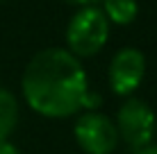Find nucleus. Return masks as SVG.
Wrapping results in <instances>:
<instances>
[{
	"label": "nucleus",
	"mask_w": 157,
	"mask_h": 154,
	"mask_svg": "<svg viewBox=\"0 0 157 154\" xmlns=\"http://www.w3.org/2000/svg\"><path fill=\"white\" fill-rule=\"evenodd\" d=\"M109 36V20L96 5L80 7L68 20L66 27V50L78 59L94 57L105 48Z\"/></svg>",
	"instance_id": "obj_2"
},
{
	"label": "nucleus",
	"mask_w": 157,
	"mask_h": 154,
	"mask_svg": "<svg viewBox=\"0 0 157 154\" xmlns=\"http://www.w3.org/2000/svg\"><path fill=\"white\" fill-rule=\"evenodd\" d=\"M0 154H21V152H18V147H16L14 143L0 141Z\"/></svg>",
	"instance_id": "obj_8"
},
{
	"label": "nucleus",
	"mask_w": 157,
	"mask_h": 154,
	"mask_svg": "<svg viewBox=\"0 0 157 154\" xmlns=\"http://www.w3.org/2000/svg\"><path fill=\"white\" fill-rule=\"evenodd\" d=\"M18 123V100L9 88L0 86V141H7Z\"/></svg>",
	"instance_id": "obj_7"
},
{
	"label": "nucleus",
	"mask_w": 157,
	"mask_h": 154,
	"mask_svg": "<svg viewBox=\"0 0 157 154\" xmlns=\"http://www.w3.org/2000/svg\"><path fill=\"white\" fill-rule=\"evenodd\" d=\"M102 2V14L109 23L114 25H130L139 16V5L137 0H100Z\"/></svg>",
	"instance_id": "obj_6"
},
{
	"label": "nucleus",
	"mask_w": 157,
	"mask_h": 154,
	"mask_svg": "<svg viewBox=\"0 0 157 154\" xmlns=\"http://www.w3.org/2000/svg\"><path fill=\"white\" fill-rule=\"evenodd\" d=\"M146 55L139 48H123L114 55L109 63V88L116 95H132L144 82Z\"/></svg>",
	"instance_id": "obj_5"
},
{
	"label": "nucleus",
	"mask_w": 157,
	"mask_h": 154,
	"mask_svg": "<svg viewBox=\"0 0 157 154\" xmlns=\"http://www.w3.org/2000/svg\"><path fill=\"white\" fill-rule=\"evenodd\" d=\"M134 154H157V145L148 143V145H144V147H139V150H134Z\"/></svg>",
	"instance_id": "obj_9"
},
{
	"label": "nucleus",
	"mask_w": 157,
	"mask_h": 154,
	"mask_svg": "<svg viewBox=\"0 0 157 154\" xmlns=\"http://www.w3.org/2000/svg\"><path fill=\"white\" fill-rule=\"evenodd\" d=\"M73 134L78 145L86 154H112L118 145V131L112 118L100 113L98 109L84 111L75 120Z\"/></svg>",
	"instance_id": "obj_4"
},
{
	"label": "nucleus",
	"mask_w": 157,
	"mask_h": 154,
	"mask_svg": "<svg viewBox=\"0 0 157 154\" xmlns=\"http://www.w3.org/2000/svg\"><path fill=\"white\" fill-rule=\"evenodd\" d=\"M116 131L128 147L139 150L148 145L155 134V111L139 98H128L116 113Z\"/></svg>",
	"instance_id": "obj_3"
},
{
	"label": "nucleus",
	"mask_w": 157,
	"mask_h": 154,
	"mask_svg": "<svg viewBox=\"0 0 157 154\" xmlns=\"http://www.w3.org/2000/svg\"><path fill=\"white\" fill-rule=\"evenodd\" d=\"M71 5H80V7H91V5H98L100 0H66Z\"/></svg>",
	"instance_id": "obj_10"
},
{
	"label": "nucleus",
	"mask_w": 157,
	"mask_h": 154,
	"mask_svg": "<svg viewBox=\"0 0 157 154\" xmlns=\"http://www.w3.org/2000/svg\"><path fill=\"white\" fill-rule=\"evenodd\" d=\"M21 91L28 107L43 118H68L100 107V95L89 91L84 66L66 48H46L25 66Z\"/></svg>",
	"instance_id": "obj_1"
}]
</instances>
